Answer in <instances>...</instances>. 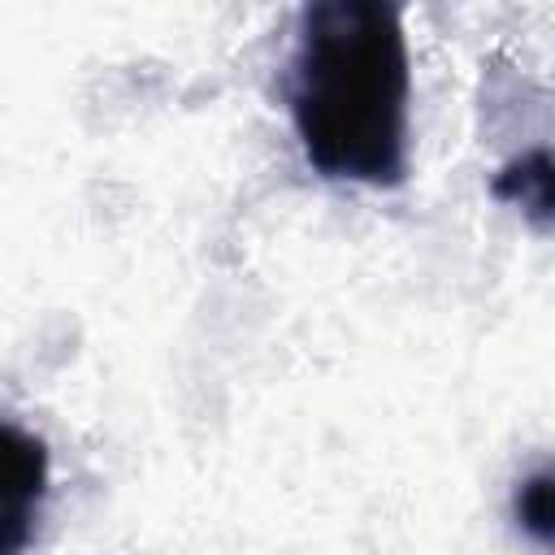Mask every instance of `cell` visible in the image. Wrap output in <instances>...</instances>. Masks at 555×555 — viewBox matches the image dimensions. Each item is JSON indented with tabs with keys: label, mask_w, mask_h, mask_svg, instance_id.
<instances>
[{
	"label": "cell",
	"mask_w": 555,
	"mask_h": 555,
	"mask_svg": "<svg viewBox=\"0 0 555 555\" xmlns=\"http://www.w3.org/2000/svg\"><path fill=\"white\" fill-rule=\"evenodd\" d=\"M48 494V447L17 421L4 425V555H22L35 538L39 507Z\"/></svg>",
	"instance_id": "cell-2"
},
{
	"label": "cell",
	"mask_w": 555,
	"mask_h": 555,
	"mask_svg": "<svg viewBox=\"0 0 555 555\" xmlns=\"http://www.w3.org/2000/svg\"><path fill=\"white\" fill-rule=\"evenodd\" d=\"M512 520L529 542H538L542 551H555V464L533 468L516 481Z\"/></svg>",
	"instance_id": "cell-4"
},
{
	"label": "cell",
	"mask_w": 555,
	"mask_h": 555,
	"mask_svg": "<svg viewBox=\"0 0 555 555\" xmlns=\"http://www.w3.org/2000/svg\"><path fill=\"white\" fill-rule=\"evenodd\" d=\"M494 199L516 208L533 230H555V152L551 147H529L512 156L494 182Z\"/></svg>",
	"instance_id": "cell-3"
},
{
	"label": "cell",
	"mask_w": 555,
	"mask_h": 555,
	"mask_svg": "<svg viewBox=\"0 0 555 555\" xmlns=\"http://www.w3.org/2000/svg\"><path fill=\"white\" fill-rule=\"evenodd\" d=\"M408 39L386 0H317L299 9L286 61V113L304 160L330 182L403 186L408 178Z\"/></svg>",
	"instance_id": "cell-1"
}]
</instances>
